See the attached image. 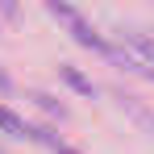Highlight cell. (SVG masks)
Wrapping results in <instances>:
<instances>
[{
  "instance_id": "1",
  "label": "cell",
  "mask_w": 154,
  "mask_h": 154,
  "mask_svg": "<svg viewBox=\"0 0 154 154\" xmlns=\"http://www.w3.org/2000/svg\"><path fill=\"white\" fill-rule=\"evenodd\" d=\"M0 129H8V133H17V137H25L29 133V125L13 112V108H0Z\"/></svg>"
},
{
  "instance_id": "3",
  "label": "cell",
  "mask_w": 154,
  "mask_h": 154,
  "mask_svg": "<svg viewBox=\"0 0 154 154\" xmlns=\"http://www.w3.org/2000/svg\"><path fill=\"white\" fill-rule=\"evenodd\" d=\"M58 154H75V150H58Z\"/></svg>"
},
{
  "instance_id": "2",
  "label": "cell",
  "mask_w": 154,
  "mask_h": 154,
  "mask_svg": "<svg viewBox=\"0 0 154 154\" xmlns=\"http://www.w3.org/2000/svg\"><path fill=\"white\" fill-rule=\"evenodd\" d=\"M63 75H67V79H71V83H75V88H79V92H92V83H88V79H83V75H79V71H75V67H63Z\"/></svg>"
}]
</instances>
